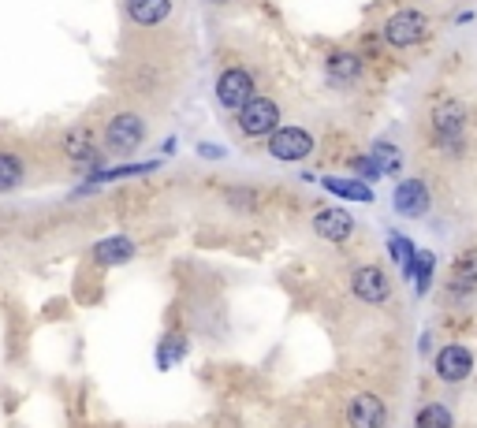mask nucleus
<instances>
[{"mask_svg": "<svg viewBox=\"0 0 477 428\" xmlns=\"http://www.w3.org/2000/svg\"><path fill=\"white\" fill-rule=\"evenodd\" d=\"M127 15L138 26H161L172 15V0H127Z\"/></svg>", "mask_w": 477, "mask_h": 428, "instance_id": "f8f14e48", "label": "nucleus"}, {"mask_svg": "<svg viewBox=\"0 0 477 428\" xmlns=\"http://www.w3.org/2000/svg\"><path fill=\"white\" fill-rule=\"evenodd\" d=\"M470 373H473V354H470V346L448 343L441 354H436V376H441L444 383H462Z\"/></svg>", "mask_w": 477, "mask_h": 428, "instance_id": "6e6552de", "label": "nucleus"}, {"mask_svg": "<svg viewBox=\"0 0 477 428\" xmlns=\"http://www.w3.org/2000/svg\"><path fill=\"white\" fill-rule=\"evenodd\" d=\"M432 268H436V257H432L429 250L414 254V264H411V276H414V284H418V294H425V291H429V284H432Z\"/></svg>", "mask_w": 477, "mask_h": 428, "instance_id": "6ab92c4d", "label": "nucleus"}, {"mask_svg": "<svg viewBox=\"0 0 477 428\" xmlns=\"http://www.w3.org/2000/svg\"><path fill=\"white\" fill-rule=\"evenodd\" d=\"M350 291H354L358 302L381 305V302H388V294H391V280H388V272H384V268H377V264H362V268H354Z\"/></svg>", "mask_w": 477, "mask_h": 428, "instance_id": "39448f33", "label": "nucleus"}, {"mask_svg": "<svg viewBox=\"0 0 477 428\" xmlns=\"http://www.w3.org/2000/svg\"><path fill=\"white\" fill-rule=\"evenodd\" d=\"M370 157L377 161V168H381V172H395V168H400V153H395L391 145H373Z\"/></svg>", "mask_w": 477, "mask_h": 428, "instance_id": "4be33fe9", "label": "nucleus"}, {"mask_svg": "<svg viewBox=\"0 0 477 428\" xmlns=\"http://www.w3.org/2000/svg\"><path fill=\"white\" fill-rule=\"evenodd\" d=\"M388 250H391V257H395V261L403 264V276H411V264H414V254H418V250H414V243H411V239H403V235H391V239H388Z\"/></svg>", "mask_w": 477, "mask_h": 428, "instance_id": "412c9836", "label": "nucleus"}, {"mask_svg": "<svg viewBox=\"0 0 477 428\" xmlns=\"http://www.w3.org/2000/svg\"><path fill=\"white\" fill-rule=\"evenodd\" d=\"M347 424L350 428H384L388 424V406L381 395L362 392L347 403Z\"/></svg>", "mask_w": 477, "mask_h": 428, "instance_id": "423d86ee", "label": "nucleus"}, {"mask_svg": "<svg viewBox=\"0 0 477 428\" xmlns=\"http://www.w3.org/2000/svg\"><path fill=\"white\" fill-rule=\"evenodd\" d=\"M448 287H452L455 294L477 287V250H466V254L452 264V272H448Z\"/></svg>", "mask_w": 477, "mask_h": 428, "instance_id": "dca6fc26", "label": "nucleus"}, {"mask_svg": "<svg viewBox=\"0 0 477 428\" xmlns=\"http://www.w3.org/2000/svg\"><path fill=\"white\" fill-rule=\"evenodd\" d=\"M217 101H220L224 108L238 112L247 101H254V79H250L247 71H238V67L224 71L220 79H217Z\"/></svg>", "mask_w": 477, "mask_h": 428, "instance_id": "0eeeda50", "label": "nucleus"}, {"mask_svg": "<svg viewBox=\"0 0 477 428\" xmlns=\"http://www.w3.org/2000/svg\"><path fill=\"white\" fill-rule=\"evenodd\" d=\"M94 257H97V264H127L131 257H135V243L127 239V235H108L105 243H97L94 246Z\"/></svg>", "mask_w": 477, "mask_h": 428, "instance_id": "2eb2a0df", "label": "nucleus"}, {"mask_svg": "<svg viewBox=\"0 0 477 428\" xmlns=\"http://www.w3.org/2000/svg\"><path fill=\"white\" fill-rule=\"evenodd\" d=\"M146 138V124L138 120L135 112H124L116 115V120L105 127V149L108 153H119V157H127V153H135Z\"/></svg>", "mask_w": 477, "mask_h": 428, "instance_id": "f03ea898", "label": "nucleus"}, {"mask_svg": "<svg viewBox=\"0 0 477 428\" xmlns=\"http://www.w3.org/2000/svg\"><path fill=\"white\" fill-rule=\"evenodd\" d=\"M64 149H67V157H71L75 164H86V168H97V164H101V149L94 145V138H90L86 131H71V134L64 138Z\"/></svg>", "mask_w": 477, "mask_h": 428, "instance_id": "4468645a", "label": "nucleus"}, {"mask_svg": "<svg viewBox=\"0 0 477 428\" xmlns=\"http://www.w3.org/2000/svg\"><path fill=\"white\" fill-rule=\"evenodd\" d=\"M414 428H455V417L444 403H425L414 417Z\"/></svg>", "mask_w": 477, "mask_h": 428, "instance_id": "f3484780", "label": "nucleus"}, {"mask_svg": "<svg viewBox=\"0 0 477 428\" xmlns=\"http://www.w3.org/2000/svg\"><path fill=\"white\" fill-rule=\"evenodd\" d=\"M325 186L332 194H340V198H354V202H370L373 190L366 183H350V179H325Z\"/></svg>", "mask_w": 477, "mask_h": 428, "instance_id": "aec40b11", "label": "nucleus"}, {"mask_svg": "<svg viewBox=\"0 0 477 428\" xmlns=\"http://www.w3.org/2000/svg\"><path fill=\"white\" fill-rule=\"evenodd\" d=\"M325 75L336 86H350V83L362 79V60H358L354 53H332L325 60Z\"/></svg>", "mask_w": 477, "mask_h": 428, "instance_id": "ddd939ff", "label": "nucleus"}, {"mask_svg": "<svg viewBox=\"0 0 477 428\" xmlns=\"http://www.w3.org/2000/svg\"><path fill=\"white\" fill-rule=\"evenodd\" d=\"M269 153L276 161H306L313 153V134L302 127H276L269 134Z\"/></svg>", "mask_w": 477, "mask_h": 428, "instance_id": "20e7f679", "label": "nucleus"}, {"mask_svg": "<svg viewBox=\"0 0 477 428\" xmlns=\"http://www.w3.org/2000/svg\"><path fill=\"white\" fill-rule=\"evenodd\" d=\"M425 37H429V19H425V12H418V8L395 12V15L388 19V26H384V42H388L391 49H411V45L425 42Z\"/></svg>", "mask_w": 477, "mask_h": 428, "instance_id": "f257e3e1", "label": "nucleus"}, {"mask_svg": "<svg viewBox=\"0 0 477 428\" xmlns=\"http://www.w3.org/2000/svg\"><path fill=\"white\" fill-rule=\"evenodd\" d=\"M313 235L325 243H347L354 235V216L347 209H321L313 216Z\"/></svg>", "mask_w": 477, "mask_h": 428, "instance_id": "1a4fd4ad", "label": "nucleus"}, {"mask_svg": "<svg viewBox=\"0 0 477 428\" xmlns=\"http://www.w3.org/2000/svg\"><path fill=\"white\" fill-rule=\"evenodd\" d=\"M350 168H354L358 175H362V179H377V175H384V172L377 168V161H373V157H354V161H350Z\"/></svg>", "mask_w": 477, "mask_h": 428, "instance_id": "5701e85b", "label": "nucleus"}, {"mask_svg": "<svg viewBox=\"0 0 477 428\" xmlns=\"http://www.w3.org/2000/svg\"><path fill=\"white\" fill-rule=\"evenodd\" d=\"M19 183H23V161L15 153H0V194L15 190Z\"/></svg>", "mask_w": 477, "mask_h": 428, "instance_id": "a211bd4d", "label": "nucleus"}, {"mask_svg": "<svg viewBox=\"0 0 477 428\" xmlns=\"http://www.w3.org/2000/svg\"><path fill=\"white\" fill-rule=\"evenodd\" d=\"M213 5H224V0H213Z\"/></svg>", "mask_w": 477, "mask_h": 428, "instance_id": "b1692460", "label": "nucleus"}, {"mask_svg": "<svg viewBox=\"0 0 477 428\" xmlns=\"http://www.w3.org/2000/svg\"><path fill=\"white\" fill-rule=\"evenodd\" d=\"M432 127H436V134H441V142H444V145L459 149L455 142L462 138V127H466V112H462V105H455V101L441 105V108L432 112Z\"/></svg>", "mask_w": 477, "mask_h": 428, "instance_id": "9d476101", "label": "nucleus"}, {"mask_svg": "<svg viewBox=\"0 0 477 428\" xmlns=\"http://www.w3.org/2000/svg\"><path fill=\"white\" fill-rule=\"evenodd\" d=\"M395 213L400 216H425L429 213V186L421 179H407L395 190Z\"/></svg>", "mask_w": 477, "mask_h": 428, "instance_id": "9b49d317", "label": "nucleus"}, {"mask_svg": "<svg viewBox=\"0 0 477 428\" xmlns=\"http://www.w3.org/2000/svg\"><path fill=\"white\" fill-rule=\"evenodd\" d=\"M276 124H280V108H276V101H269V97H254L238 108V131L250 134V138L272 134Z\"/></svg>", "mask_w": 477, "mask_h": 428, "instance_id": "7ed1b4c3", "label": "nucleus"}]
</instances>
